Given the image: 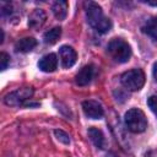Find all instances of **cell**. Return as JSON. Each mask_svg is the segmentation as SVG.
<instances>
[{
	"mask_svg": "<svg viewBox=\"0 0 157 157\" xmlns=\"http://www.w3.org/2000/svg\"><path fill=\"white\" fill-rule=\"evenodd\" d=\"M86 17L88 25L98 33H107L112 28L110 20L103 13L102 7L96 2H86Z\"/></svg>",
	"mask_w": 157,
	"mask_h": 157,
	"instance_id": "obj_1",
	"label": "cell"
},
{
	"mask_svg": "<svg viewBox=\"0 0 157 157\" xmlns=\"http://www.w3.org/2000/svg\"><path fill=\"white\" fill-rule=\"evenodd\" d=\"M107 52L117 63H126L131 56L130 45L121 38L112 39L107 45Z\"/></svg>",
	"mask_w": 157,
	"mask_h": 157,
	"instance_id": "obj_2",
	"label": "cell"
},
{
	"mask_svg": "<svg viewBox=\"0 0 157 157\" xmlns=\"http://www.w3.org/2000/svg\"><path fill=\"white\" fill-rule=\"evenodd\" d=\"M125 124L126 128L135 134L142 132L147 128V118L145 113L139 108H131L125 113Z\"/></svg>",
	"mask_w": 157,
	"mask_h": 157,
	"instance_id": "obj_3",
	"label": "cell"
},
{
	"mask_svg": "<svg viewBox=\"0 0 157 157\" xmlns=\"http://www.w3.org/2000/svg\"><path fill=\"white\" fill-rule=\"evenodd\" d=\"M120 82L125 88L130 91H139L145 83V74L141 69H131L121 75Z\"/></svg>",
	"mask_w": 157,
	"mask_h": 157,
	"instance_id": "obj_4",
	"label": "cell"
},
{
	"mask_svg": "<svg viewBox=\"0 0 157 157\" xmlns=\"http://www.w3.org/2000/svg\"><path fill=\"white\" fill-rule=\"evenodd\" d=\"M33 88L32 87H22V88H17L16 91L9 93L5 96L4 102L6 105H23L26 103V101H28L32 96H33Z\"/></svg>",
	"mask_w": 157,
	"mask_h": 157,
	"instance_id": "obj_5",
	"label": "cell"
},
{
	"mask_svg": "<svg viewBox=\"0 0 157 157\" xmlns=\"http://www.w3.org/2000/svg\"><path fill=\"white\" fill-rule=\"evenodd\" d=\"M82 110L85 115L90 119H101L104 115V110L97 101L93 99H87L82 102Z\"/></svg>",
	"mask_w": 157,
	"mask_h": 157,
	"instance_id": "obj_6",
	"label": "cell"
},
{
	"mask_svg": "<svg viewBox=\"0 0 157 157\" xmlns=\"http://www.w3.org/2000/svg\"><path fill=\"white\" fill-rule=\"evenodd\" d=\"M59 56H60V60H61V65L65 69L71 67L76 63V59H77V54H76L75 49L72 47H70V45H63V47H60V49H59Z\"/></svg>",
	"mask_w": 157,
	"mask_h": 157,
	"instance_id": "obj_7",
	"label": "cell"
},
{
	"mask_svg": "<svg viewBox=\"0 0 157 157\" xmlns=\"http://www.w3.org/2000/svg\"><path fill=\"white\" fill-rule=\"evenodd\" d=\"M93 76H94V66L92 64H88V65H85L76 74L75 81L78 86H86L92 81Z\"/></svg>",
	"mask_w": 157,
	"mask_h": 157,
	"instance_id": "obj_8",
	"label": "cell"
},
{
	"mask_svg": "<svg viewBox=\"0 0 157 157\" xmlns=\"http://www.w3.org/2000/svg\"><path fill=\"white\" fill-rule=\"evenodd\" d=\"M47 20V15L42 9H34L28 16V27L32 29H39Z\"/></svg>",
	"mask_w": 157,
	"mask_h": 157,
	"instance_id": "obj_9",
	"label": "cell"
},
{
	"mask_svg": "<svg viewBox=\"0 0 157 157\" xmlns=\"http://www.w3.org/2000/svg\"><path fill=\"white\" fill-rule=\"evenodd\" d=\"M38 67L44 71V72H53L56 70L58 67V59L56 55L50 53V54H45L44 56L40 58V60L38 61Z\"/></svg>",
	"mask_w": 157,
	"mask_h": 157,
	"instance_id": "obj_10",
	"label": "cell"
},
{
	"mask_svg": "<svg viewBox=\"0 0 157 157\" xmlns=\"http://www.w3.org/2000/svg\"><path fill=\"white\" fill-rule=\"evenodd\" d=\"M88 136L91 139V141L93 142V145L99 148V150H103L105 146H107V141H105V137H104V134L101 129L98 128H90L88 129Z\"/></svg>",
	"mask_w": 157,
	"mask_h": 157,
	"instance_id": "obj_11",
	"label": "cell"
},
{
	"mask_svg": "<svg viewBox=\"0 0 157 157\" xmlns=\"http://www.w3.org/2000/svg\"><path fill=\"white\" fill-rule=\"evenodd\" d=\"M36 45H37V40L33 37H25L16 42L15 49L16 52H20V53H29L36 48Z\"/></svg>",
	"mask_w": 157,
	"mask_h": 157,
	"instance_id": "obj_12",
	"label": "cell"
},
{
	"mask_svg": "<svg viewBox=\"0 0 157 157\" xmlns=\"http://www.w3.org/2000/svg\"><path fill=\"white\" fill-rule=\"evenodd\" d=\"M141 29H142V32L145 34H147L152 39L157 40V15L150 17L148 20H146L145 23L142 25Z\"/></svg>",
	"mask_w": 157,
	"mask_h": 157,
	"instance_id": "obj_13",
	"label": "cell"
},
{
	"mask_svg": "<svg viewBox=\"0 0 157 157\" xmlns=\"http://www.w3.org/2000/svg\"><path fill=\"white\" fill-rule=\"evenodd\" d=\"M52 11L58 20H64L67 15V1L59 0L52 5Z\"/></svg>",
	"mask_w": 157,
	"mask_h": 157,
	"instance_id": "obj_14",
	"label": "cell"
},
{
	"mask_svg": "<svg viewBox=\"0 0 157 157\" xmlns=\"http://www.w3.org/2000/svg\"><path fill=\"white\" fill-rule=\"evenodd\" d=\"M61 36V28L60 27H54L49 31H47L43 34V40L45 44H54L58 42V39Z\"/></svg>",
	"mask_w": 157,
	"mask_h": 157,
	"instance_id": "obj_15",
	"label": "cell"
},
{
	"mask_svg": "<svg viewBox=\"0 0 157 157\" xmlns=\"http://www.w3.org/2000/svg\"><path fill=\"white\" fill-rule=\"evenodd\" d=\"M54 134H55V136H56V139L59 140V141H61L63 144H65V145H67V144H70V137H69V135L65 132V131H63V130H54Z\"/></svg>",
	"mask_w": 157,
	"mask_h": 157,
	"instance_id": "obj_16",
	"label": "cell"
},
{
	"mask_svg": "<svg viewBox=\"0 0 157 157\" xmlns=\"http://www.w3.org/2000/svg\"><path fill=\"white\" fill-rule=\"evenodd\" d=\"M147 104H148L150 109L153 112V114L157 117V96H151L147 99Z\"/></svg>",
	"mask_w": 157,
	"mask_h": 157,
	"instance_id": "obj_17",
	"label": "cell"
},
{
	"mask_svg": "<svg viewBox=\"0 0 157 157\" xmlns=\"http://www.w3.org/2000/svg\"><path fill=\"white\" fill-rule=\"evenodd\" d=\"M0 61H1V70H5L7 67V65L10 64V56L2 52L0 54Z\"/></svg>",
	"mask_w": 157,
	"mask_h": 157,
	"instance_id": "obj_18",
	"label": "cell"
},
{
	"mask_svg": "<svg viewBox=\"0 0 157 157\" xmlns=\"http://www.w3.org/2000/svg\"><path fill=\"white\" fill-rule=\"evenodd\" d=\"M153 77H155V80L157 81V63L153 65Z\"/></svg>",
	"mask_w": 157,
	"mask_h": 157,
	"instance_id": "obj_19",
	"label": "cell"
},
{
	"mask_svg": "<svg viewBox=\"0 0 157 157\" xmlns=\"http://www.w3.org/2000/svg\"><path fill=\"white\" fill-rule=\"evenodd\" d=\"M144 2H146L147 5H152V6H157V1H148V0H146V1H144Z\"/></svg>",
	"mask_w": 157,
	"mask_h": 157,
	"instance_id": "obj_20",
	"label": "cell"
},
{
	"mask_svg": "<svg viewBox=\"0 0 157 157\" xmlns=\"http://www.w3.org/2000/svg\"><path fill=\"white\" fill-rule=\"evenodd\" d=\"M105 157H117V156H115L114 153H108V155H107Z\"/></svg>",
	"mask_w": 157,
	"mask_h": 157,
	"instance_id": "obj_21",
	"label": "cell"
}]
</instances>
